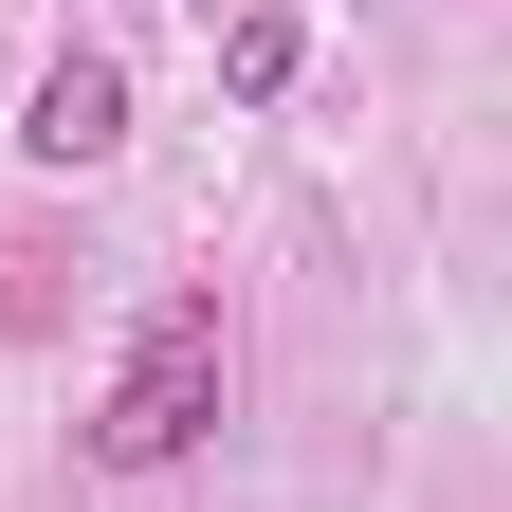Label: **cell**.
<instances>
[{
  "label": "cell",
  "mask_w": 512,
  "mask_h": 512,
  "mask_svg": "<svg viewBox=\"0 0 512 512\" xmlns=\"http://www.w3.org/2000/svg\"><path fill=\"white\" fill-rule=\"evenodd\" d=\"M220 384H238L220 293H165L147 330H128L110 403H92V458H110V476H165V458H202V439H220Z\"/></svg>",
  "instance_id": "cell-1"
},
{
  "label": "cell",
  "mask_w": 512,
  "mask_h": 512,
  "mask_svg": "<svg viewBox=\"0 0 512 512\" xmlns=\"http://www.w3.org/2000/svg\"><path fill=\"white\" fill-rule=\"evenodd\" d=\"M19 147H37V165H110V147H128V55H92V37H74V55L19 92Z\"/></svg>",
  "instance_id": "cell-2"
},
{
  "label": "cell",
  "mask_w": 512,
  "mask_h": 512,
  "mask_svg": "<svg viewBox=\"0 0 512 512\" xmlns=\"http://www.w3.org/2000/svg\"><path fill=\"white\" fill-rule=\"evenodd\" d=\"M202 37H220V74H238V92H293V55H311V37H293V0H220Z\"/></svg>",
  "instance_id": "cell-3"
}]
</instances>
